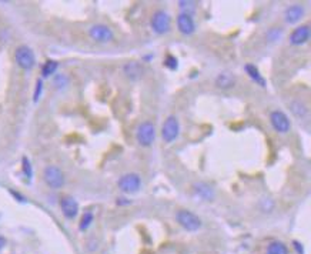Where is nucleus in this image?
<instances>
[{
  "mask_svg": "<svg viewBox=\"0 0 311 254\" xmlns=\"http://www.w3.org/2000/svg\"><path fill=\"white\" fill-rule=\"evenodd\" d=\"M177 223L187 231H197L201 227V220L190 210H179L176 214Z\"/></svg>",
  "mask_w": 311,
  "mask_h": 254,
  "instance_id": "obj_1",
  "label": "nucleus"
},
{
  "mask_svg": "<svg viewBox=\"0 0 311 254\" xmlns=\"http://www.w3.org/2000/svg\"><path fill=\"white\" fill-rule=\"evenodd\" d=\"M180 135V123L176 116H168L162 126V137L166 143H173Z\"/></svg>",
  "mask_w": 311,
  "mask_h": 254,
  "instance_id": "obj_2",
  "label": "nucleus"
},
{
  "mask_svg": "<svg viewBox=\"0 0 311 254\" xmlns=\"http://www.w3.org/2000/svg\"><path fill=\"white\" fill-rule=\"evenodd\" d=\"M43 179L50 188H62L65 186V174L57 166H48L43 173Z\"/></svg>",
  "mask_w": 311,
  "mask_h": 254,
  "instance_id": "obj_3",
  "label": "nucleus"
},
{
  "mask_svg": "<svg viewBox=\"0 0 311 254\" xmlns=\"http://www.w3.org/2000/svg\"><path fill=\"white\" fill-rule=\"evenodd\" d=\"M15 59H16V63L19 65V68H22L23 70H32L34 68V65H36L34 53L27 46L17 47L16 51H15Z\"/></svg>",
  "mask_w": 311,
  "mask_h": 254,
  "instance_id": "obj_4",
  "label": "nucleus"
},
{
  "mask_svg": "<svg viewBox=\"0 0 311 254\" xmlns=\"http://www.w3.org/2000/svg\"><path fill=\"white\" fill-rule=\"evenodd\" d=\"M137 141L144 146V147H148L154 143V139H156V127L151 121H143L139 129H137Z\"/></svg>",
  "mask_w": 311,
  "mask_h": 254,
  "instance_id": "obj_5",
  "label": "nucleus"
},
{
  "mask_svg": "<svg viewBox=\"0 0 311 254\" xmlns=\"http://www.w3.org/2000/svg\"><path fill=\"white\" fill-rule=\"evenodd\" d=\"M117 186L121 191L124 193H136L140 190L142 187V179L139 174L136 173H129V174H123L119 182H117Z\"/></svg>",
  "mask_w": 311,
  "mask_h": 254,
  "instance_id": "obj_6",
  "label": "nucleus"
},
{
  "mask_svg": "<svg viewBox=\"0 0 311 254\" xmlns=\"http://www.w3.org/2000/svg\"><path fill=\"white\" fill-rule=\"evenodd\" d=\"M170 27H171L170 16L163 10H157L151 17V29L157 34H164L170 30Z\"/></svg>",
  "mask_w": 311,
  "mask_h": 254,
  "instance_id": "obj_7",
  "label": "nucleus"
},
{
  "mask_svg": "<svg viewBox=\"0 0 311 254\" xmlns=\"http://www.w3.org/2000/svg\"><path fill=\"white\" fill-rule=\"evenodd\" d=\"M270 123L273 126V129L279 133H288L291 129V121L288 119V116L281 112V110H274L270 115Z\"/></svg>",
  "mask_w": 311,
  "mask_h": 254,
  "instance_id": "obj_8",
  "label": "nucleus"
},
{
  "mask_svg": "<svg viewBox=\"0 0 311 254\" xmlns=\"http://www.w3.org/2000/svg\"><path fill=\"white\" fill-rule=\"evenodd\" d=\"M89 34L97 43H107V42H112L115 39L113 30L109 26H106V24H95V26H92L90 30H89Z\"/></svg>",
  "mask_w": 311,
  "mask_h": 254,
  "instance_id": "obj_9",
  "label": "nucleus"
},
{
  "mask_svg": "<svg viewBox=\"0 0 311 254\" xmlns=\"http://www.w3.org/2000/svg\"><path fill=\"white\" fill-rule=\"evenodd\" d=\"M310 39V26L309 24H303L298 26L293 30V33L290 34V43L294 46H301L306 42H309Z\"/></svg>",
  "mask_w": 311,
  "mask_h": 254,
  "instance_id": "obj_10",
  "label": "nucleus"
},
{
  "mask_svg": "<svg viewBox=\"0 0 311 254\" xmlns=\"http://www.w3.org/2000/svg\"><path fill=\"white\" fill-rule=\"evenodd\" d=\"M60 207H62V211H63L65 217H67V219H74L77 216V213H79V204L70 196L62 197Z\"/></svg>",
  "mask_w": 311,
  "mask_h": 254,
  "instance_id": "obj_11",
  "label": "nucleus"
},
{
  "mask_svg": "<svg viewBox=\"0 0 311 254\" xmlns=\"http://www.w3.org/2000/svg\"><path fill=\"white\" fill-rule=\"evenodd\" d=\"M177 27L183 34H193L196 30V23L191 15H186V13H180L177 16Z\"/></svg>",
  "mask_w": 311,
  "mask_h": 254,
  "instance_id": "obj_12",
  "label": "nucleus"
},
{
  "mask_svg": "<svg viewBox=\"0 0 311 254\" xmlns=\"http://www.w3.org/2000/svg\"><path fill=\"white\" fill-rule=\"evenodd\" d=\"M303 15H304L303 6H300V4H293V6H290V7L286 10L284 17H286V22H287V23H295V22H298V20L303 17Z\"/></svg>",
  "mask_w": 311,
  "mask_h": 254,
  "instance_id": "obj_13",
  "label": "nucleus"
},
{
  "mask_svg": "<svg viewBox=\"0 0 311 254\" xmlns=\"http://www.w3.org/2000/svg\"><path fill=\"white\" fill-rule=\"evenodd\" d=\"M215 85H217V87L223 89V90H227V89L234 87V85H236V79H234V76H233V74H230V73H227V71H224V73H220V74L217 76V79H215Z\"/></svg>",
  "mask_w": 311,
  "mask_h": 254,
  "instance_id": "obj_14",
  "label": "nucleus"
},
{
  "mask_svg": "<svg viewBox=\"0 0 311 254\" xmlns=\"http://www.w3.org/2000/svg\"><path fill=\"white\" fill-rule=\"evenodd\" d=\"M194 191L204 200H213L214 190L206 183H197V185H194Z\"/></svg>",
  "mask_w": 311,
  "mask_h": 254,
  "instance_id": "obj_15",
  "label": "nucleus"
},
{
  "mask_svg": "<svg viewBox=\"0 0 311 254\" xmlns=\"http://www.w3.org/2000/svg\"><path fill=\"white\" fill-rule=\"evenodd\" d=\"M244 70H246L247 74L251 77L253 82H256L257 85L260 86H265V80H264V77L262 76L260 70L256 68L254 65H246V66H244Z\"/></svg>",
  "mask_w": 311,
  "mask_h": 254,
  "instance_id": "obj_16",
  "label": "nucleus"
},
{
  "mask_svg": "<svg viewBox=\"0 0 311 254\" xmlns=\"http://www.w3.org/2000/svg\"><path fill=\"white\" fill-rule=\"evenodd\" d=\"M124 71L130 79H139L143 74V69L137 62H130L124 66Z\"/></svg>",
  "mask_w": 311,
  "mask_h": 254,
  "instance_id": "obj_17",
  "label": "nucleus"
},
{
  "mask_svg": "<svg viewBox=\"0 0 311 254\" xmlns=\"http://www.w3.org/2000/svg\"><path fill=\"white\" fill-rule=\"evenodd\" d=\"M290 107H291V112H293V115H294L295 117H298V119H304L306 116H307V107L303 104L301 102H291L290 103Z\"/></svg>",
  "mask_w": 311,
  "mask_h": 254,
  "instance_id": "obj_18",
  "label": "nucleus"
},
{
  "mask_svg": "<svg viewBox=\"0 0 311 254\" xmlns=\"http://www.w3.org/2000/svg\"><path fill=\"white\" fill-rule=\"evenodd\" d=\"M59 68V62H56V60H46V63L43 65V68H42V74H43V77H49L51 76L53 73H56V70Z\"/></svg>",
  "mask_w": 311,
  "mask_h": 254,
  "instance_id": "obj_19",
  "label": "nucleus"
},
{
  "mask_svg": "<svg viewBox=\"0 0 311 254\" xmlns=\"http://www.w3.org/2000/svg\"><path fill=\"white\" fill-rule=\"evenodd\" d=\"M268 254H288V249L281 241H273L268 246Z\"/></svg>",
  "mask_w": 311,
  "mask_h": 254,
  "instance_id": "obj_20",
  "label": "nucleus"
},
{
  "mask_svg": "<svg viewBox=\"0 0 311 254\" xmlns=\"http://www.w3.org/2000/svg\"><path fill=\"white\" fill-rule=\"evenodd\" d=\"M92 223H93V214H92L90 211H87V213L83 214L80 224H79V229H80L82 231H84V230H87V229L92 226Z\"/></svg>",
  "mask_w": 311,
  "mask_h": 254,
  "instance_id": "obj_21",
  "label": "nucleus"
},
{
  "mask_svg": "<svg viewBox=\"0 0 311 254\" xmlns=\"http://www.w3.org/2000/svg\"><path fill=\"white\" fill-rule=\"evenodd\" d=\"M22 170H23V174L30 180L33 176V169H32V164H30V160L24 156L23 159H22Z\"/></svg>",
  "mask_w": 311,
  "mask_h": 254,
  "instance_id": "obj_22",
  "label": "nucleus"
},
{
  "mask_svg": "<svg viewBox=\"0 0 311 254\" xmlns=\"http://www.w3.org/2000/svg\"><path fill=\"white\" fill-rule=\"evenodd\" d=\"M196 1H179V6L186 15H191L196 10Z\"/></svg>",
  "mask_w": 311,
  "mask_h": 254,
  "instance_id": "obj_23",
  "label": "nucleus"
},
{
  "mask_svg": "<svg viewBox=\"0 0 311 254\" xmlns=\"http://www.w3.org/2000/svg\"><path fill=\"white\" fill-rule=\"evenodd\" d=\"M164 66L167 69H170V70H177L179 62H177V59L173 54H167L166 59H164Z\"/></svg>",
  "mask_w": 311,
  "mask_h": 254,
  "instance_id": "obj_24",
  "label": "nucleus"
},
{
  "mask_svg": "<svg viewBox=\"0 0 311 254\" xmlns=\"http://www.w3.org/2000/svg\"><path fill=\"white\" fill-rule=\"evenodd\" d=\"M281 34H283V30L279 29V27H271L267 34H265V37L270 40V42H276V40H279L280 37H281Z\"/></svg>",
  "mask_w": 311,
  "mask_h": 254,
  "instance_id": "obj_25",
  "label": "nucleus"
},
{
  "mask_svg": "<svg viewBox=\"0 0 311 254\" xmlns=\"http://www.w3.org/2000/svg\"><path fill=\"white\" fill-rule=\"evenodd\" d=\"M42 90H43V82H42V79H39L36 82V89H34V94H33V102H37L40 99Z\"/></svg>",
  "mask_w": 311,
  "mask_h": 254,
  "instance_id": "obj_26",
  "label": "nucleus"
},
{
  "mask_svg": "<svg viewBox=\"0 0 311 254\" xmlns=\"http://www.w3.org/2000/svg\"><path fill=\"white\" fill-rule=\"evenodd\" d=\"M54 85H56V87L62 89V87H65L66 85H69V79L66 77L65 74H59V76L54 79Z\"/></svg>",
  "mask_w": 311,
  "mask_h": 254,
  "instance_id": "obj_27",
  "label": "nucleus"
},
{
  "mask_svg": "<svg viewBox=\"0 0 311 254\" xmlns=\"http://www.w3.org/2000/svg\"><path fill=\"white\" fill-rule=\"evenodd\" d=\"M293 246H294V249H295V252L298 254H304V250H303V246L298 243V241H294L293 243Z\"/></svg>",
  "mask_w": 311,
  "mask_h": 254,
  "instance_id": "obj_28",
  "label": "nucleus"
},
{
  "mask_svg": "<svg viewBox=\"0 0 311 254\" xmlns=\"http://www.w3.org/2000/svg\"><path fill=\"white\" fill-rule=\"evenodd\" d=\"M4 243H6V240H4V238L0 236V249H1L3 246H4Z\"/></svg>",
  "mask_w": 311,
  "mask_h": 254,
  "instance_id": "obj_29",
  "label": "nucleus"
}]
</instances>
